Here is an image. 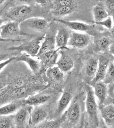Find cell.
<instances>
[{"label":"cell","instance_id":"1","mask_svg":"<svg viewBox=\"0 0 114 128\" xmlns=\"http://www.w3.org/2000/svg\"><path fill=\"white\" fill-rule=\"evenodd\" d=\"M86 91V112L92 124L99 126L100 120L98 116V107L95 100V94L92 87L88 84L85 85Z\"/></svg>","mask_w":114,"mask_h":128},{"label":"cell","instance_id":"2","mask_svg":"<svg viewBox=\"0 0 114 128\" xmlns=\"http://www.w3.org/2000/svg\"><path fill=\"white\" fill-rule=\"evenodd\" d=\"M80 95L75 97L72 101L66 112V120L77 126L80 122L82 118V102Z\"/></svg>","mask_w":114,"mask_h":128},{"label":"cell","instance_id":"3","mask_svg":"<svg viewBox=\"0 0 114 128\" xmlns=\"http://www.w3.org/2000/svg\"><path fill=\"white\" fill-rule=\"evenodd\" d=\"M50 104H47L34 106L31 112L30 128H34L43 122L50 114Z\"/></svg>","mask_w":114,"mask_h":128},{"label":"cell","instance_id":"4","mask_svg":"<svg viewBox=\"0 0 114 128\" xmlns=\"http://www.w3.org/2000/svg\"><path fill=\"white\" fill-rule=\"evenodd\" d=\"M33 11V8L29 5H20L10 9L6 16L12 21L21 22L31 18Z\"/></svg>","mask_w":114,"mask_h":128},{"label":"cell","instance_id":"5","mask_svg":"<svg viewBox=\"0 0 114 128\" xmlns=\"http://www.w3.org/2000/svg\"><path fill=\"white\" fill-rule=\"evenodd\" d=\"M44 37L45 36L39 37L26 43L19 45L18 47L11 48L9 49L11 50L24 52L31 56H36L41 48L40 45L41 41L44 38Z\"/></svg>","mask_w":114,"mask_h":128},{"label":"cell","instance_id":"6","mask_svg":"<svg viewBox=\"0 0 114 128\" xmlns=\"http://www.w3.org/2000/svg\"><path fill=\"white\" fill-rule=\"evenodd\" d=\"M91 40V36L88 34L73 31L70 34L68 46L73 48L83 49L89 45Z\"/></svg>","mask_w":114,"mask_h":128},{"label":"cell","instance_id":"7","mask_svg":"<svg viewBox=\"0 0 114 128\" xmlns=\"http://www.w3.org/2000/svg\"><path fill=\"white\" fill-rule=\"evenodd\" d=\"M73 97V90L72 86H69L64 89L63 93L62 95L60 100L56 107V110L54 111V120L62 116L65 109L72 101Z\"/></svg>","mask_w":114,"mask_h":128},{"label":"cell","instance_id":"8","mask_svg":"<svg viewBox=\"0 0 114 128\" xmlns=\"http://www.w3.org/2000/svg\"><path fill=\"white\" fill-rule=\"evenodd\" d=\"M32 106H24L19 109L14 115L16 128H26L30 124Z\"/></svg>","mask_w":114,"mask_h":128},{"label":"cell","instance_id":"9","mask_svg":"<svg viewBox=\"0 0 114 128\" xmlns=\"http://www.w3.org/2000/svg\"><path fill=\"white\" fill-rule=\"evenodd\" d=\"M20 22L12 21L1 25V38L6 39L12 37L16 36L20 34Z\"/></svg>","mask_w":114,"mask_h":128},{"label":"cell","instance_id":"10","mask_svg":"<svg viewBox=\"0 0 114 128\" xmlns=\"http://www.w3.org/2000/svg\"><path fill=\"white\" fill-rule=\"evenodd\" d=\"M52 95L50 94L40 93L34 94L23 100L25 106H36L43 105L50 100Z\"/></svg>","mask_w":114,"mask_h":128},{"label":"cell","instance_id":"11","mask_svg":"<svg viewBox=\"0 0 114 128\" xmlns=\"http://www.w3.org/2000/svg\"><path fill=\"white\" fill-rule=\"evenodd\" d=\"M109 64V60L108 58L103 56L100 58L96 74L91 82V84L93 86L98 82L104 80Z\"/></svg>","mask_w":114,"mask_h":128},{"label":"cell","instance_id":"12","mask_svg":"<svg viewBox=\"0 0 114 128\" xmlns=\"http://www.w3.org/2000/svg\"><path fill=\"white\" fill-rule=\"evenodd\" d=\"M99 110L101 117L107 126H114V106H100Z\"/></svg>","mask_w":114,"mask_h":128},{"label":"cell","instance_id":"13","mask_svg":"<svg viewBox=\"0 0 114 128\" xmlns=\"http://www.w3.org/2000/svg\"><path fill=\"white\" fill-rule=\"evenodd\" d=\"M31 56L24 53L19 56L17 57L16 60L18 62H23L26 63L29 67L32 72L37 74L41 71L42 64L38 60L32 58Z\"/></svg>","mask_w":114,"mask_h":128},{"label":"cell","instance_id":"14","mask_svg":"<svg viewBox=\"0 0 114 128\" xmlns=\"http://www.w3.org/2000/svg\"><path fill=\"white\" fill-rule=\"evenodd\" d=\"M70 34L66 29L61 28L58 30L55 36L56 46L59 50L68 49V44Z\"/></svg>","mask_w":114,"mask_h":128},{"label":"cell","instance_id":"15","mask_svg":"<svg viewBox=\"0 0 114 128\" xmlns=\"http://www.w3.org/2000/svg\"><path fill=\"white\" fill-rule=\"evenodd\" d=\"M56 21L66 25L70 29L76 31L86 32L94 28L92 25L88 24L84 22L75 21H67L61 19H56Z\"/></svg>","mask_w":114,"mask_h":128},{"label":"cell","instance_id":"16","mask_svg":"<svg viewBox=\"0 0 114 128\" xmlns=\"http://www.w3.org/2000/svg\"><path fill=\"white\" fill-rule=\"evenodd\" d=\"M59 50H54L48 51L42 55L38 57V58L41 60L44 66L48 68L54 67L53 66L56 64Z\"/></svg>","mask_w":114,"mask_h":128},{"label":"cell","instance_id":"17","mask_svg":"<svg viewBox=\"0 0 114 128\" xmlns=\"http://www.w3.org/2000/svg\"><path fill=\"white\" fill-rule=\"evenodd\" d=\"M23 100H18L12 101L2 106L0 109V116L10 115L16 112H18L19 109L24 106Z\"/></svg>","mask_w":114,"mask_h":128},{"label":"cell","instance_id":"18","mask_svg":"<svg viewBox=\"0 0 114 128\" xmlns=\"http://www.w3.org/2000/svg\"><path fill=\"white\" fill-rule=\"evenodd\" d=\"M25 26L36 30L42 31L45 29L48 25L46 19L40 18L32 17L24 21Z\"/></svg>","mask_w":114,"mask_h":128},{"label":"cell","instance_id":"19","mask_svg":"<svg viewBox=\"0 0 114 128\" xmlns=\"http://www.w3.org/2000/svg\"><path fill=\"white\" fill-rule=\"evenodd\" d=\"M94 94L99 100L100 106H102L107 95V84L104 82H99L94 85Z\"/></svg>","mask_w":114,"mask_h":128},{"label":"cell","instance_id":"20","mask_svg":"<svg viewBox=\"0 0 114 128\" xmlns=\"http://www.w3.org/2000/svg\"><path fill=\"white\" fill-rule=\"evenodd\" d=\"M56 65L62 72H68L73 69L74 62L73 60L70 56L61 52V55L57 61Z\"/></svg>","mask_w":114,"mask_h":128},{"label":"cell","instance_id":"21","mask_svg":"<svg viewBox=\"0 0 114 128\" xmlns=\"http://www.w3.org/2000/svg\"><path fill=\"white\" fill-rule=\"evenodd\" d=\"M64 72H62L58 66H54L47 69L46 74L49 79L55 83H62L64 78Z\"/></svg>","mask_w":114,"mask_h":128},{"label":"cell","instance_id":"22","mask_svg":"<svg viewBox=\"0 0 114 128\" xmlns=\"http://www.w3.org/2000/svg\"><path fill=\"white\" fill-rule=\"evenodd\" d=\"M56 41L55 37L51 35H47L44 37V41L41 46L39 52L37 55L38 57L44 53L54 50L55 48Z\"/></svg>","mask_w":114,"mask_h":128},{"label":"cell","instance_id":"23","mask_svg":"<svg viewBox=\"0 0 114 128\" xmlns=\"http://www.w3.org/2000/svg\"><path fill=\"white\" fill-rule=\"evenodd\" d=\"M99 59L96 57L89 58L86 63L85 72L89 77H95L98 69Z\"/></svg>","mask_w":114,"mask_h":128},{"label":"cell","instance_id":"24","mask_svg":"<svg viewBox=\"0 0 114 128\" xmlns=\"http://www.w3.org/2000/svg\"><path fill=\"white\" fill-rule=\"evenodd\" d=\"M92 11L94 20V22H101L110 16L106 10L99 5L94 6Z\"/></svg>","mask_w":114,"mask_h":128},{"label":"cell","instance_id":"25","mask_svg":"<svg viewBox=\"0 0 114 128\" xmlns=\"http://www.w3.org/2000/svg\"><path fill=\"white\" fill-rule=\"evenodd\" d=\"M75 6H62L54 7L52 13L54 16L59 17L67 16L72 13L75 10Z\"/></svg>","mask_w":114,"mask_h":128},{"label":"cell","instance_id":"26","mask_svg":"<svg viewBox=\"0 0 114 128\" xmlns=\"http://www.w3.org/2000/svg\"><path fill=\"white\" fill-rule=\"evenodd\" d=\"M0 128H16L14 115L0 116Z\"/></svg>","mask_w":114,"mask_h":128},{"label":"cell","instance_id":"27","mask_svg":"<svg viewBox=\"0 0 114 128\" xmlns=\"http://www.w3.org/2000/svg\"><path fill=\"white\" fill-rule=\"evenodd\" d=\"M66 119V112H65L60 118L43 122L42 128H60L62 124Z\"/></svg>","mask_w":114,"mask_h":128},{"label":"cell","instance_id":"28","mask_svg":"<svg viewBox=\"0 0 114 128\" xmlns=\"http://www.w3.org/2000/svg\"><path fill=\"white\" fill-rule=\"evenodd\" d=\"M110 41L106 37H103L96 41V49L98 51H104L110 46Z\"/></svg>","mask_w":114,"mask_h":128},{"label":"cell","instance_id":"29","mask_svg":"<svg viewBox=\"0 0 114 128\" xmlns=\"http://www.w3.org/2000/svg\"><path fill=\"white\" fill-rule=\"evenodd\" d=\"M114 81V64L110 63L104 82L106 84Z\"/></svg>","mask_w":114,"mask_h":128},{"label":"cell","instance_id":"30","mask_svg":"<svg viewBox=\"0 0 114 128\" xmlns=\"http://www.w3.org/2000/svg\"><path fill=\"white\" fill-rule=\"evenodd\" d=\"M76 1L73 0H55L53 2L54 7L62 6H75Z\"/></svg>","mask_w":114,"mask_h":128},{"label":"cell","instance_id":"31","mask_svg":"<svg viewBox=\"0 0 114 128\" xmlns=\"http://www.w3.org/2000/svg\"><path fill=\"white\" fill-rule=\"evenodd\" d=\"M94 23L96 24L99 25L105 26L108 29L111 30L112 28L113 21L112 17L110 16L107 18L106 19L103 20L102 22H94Z\"/></svg>","mask_w":114,"mask_h":128},{"label":"cell","instance_id":"32","mask_svg":"<svg viewBox=\"0 0 114 128\" xmlns=\"http://www.w3.org/2000/svg\"><path fill=\"white\" fill-rule=\"evenodd\" d=\"M106 10L110 16L114 15V0H107L106 2Z\"/></svg>","mask_w":114,"mask_h":128},{"label":"cell","instance_id":"33","mask_svg":"<svg viewBox=\"0 0 114 128\" xmlns=\"http://www.w3.org/2000/svg\"><path fill=\"white\" fill-rule=\"evenodd\" d=\"M17 58V57H12L8 59V60H5L4 61L1 62H0V72H2L3 69L6 66H7L8 64L10 63L11 62H12L14 60H16Z\"/></svg>","mask_w":114,"mask_h":128},{"label":"cell","instance_id":"34","mask_svg":"<svg viewBox=\"0 0 114 128\" xmlns=\"http://www.w3.org/2000/svg\"><path fill=\"white\" fill-rule=\"evenodd\" d=\"M79 127L72 124L66 119L62 124L60 128H79Z\"/></svg>","mask_w":114,"mask_h":128},{"label":"cell","instance_id":"35","mask_svg":"<svg viewBox=\"0 0 114 128\" xmlns=\"http://www.w3.org/2000/svg\"><path fill=\"white\" fill-rule=\"evenodd\" d=\"M108 50L110 54L114 56V43L110 44L108 47Z\"/></svg>","mask_w":114,"mask_h":128},{"label":"cell","instance_id":"36","mask_svg":"<svg viewBox=\"0 0 114 128\" xmlns=\"http://www.w3.org/2000/svg\"><path fill=\"white\" fill-rule=\"evenodd\" d=\"M99 126H100V128H108L107 127V126L104 122V121L103 120H100Z\"/></svg>","mask_w":114,"mask_h":128},{"label":"cell","instance_id":"37","mask_svg":"<svg viewBox=\"0 0 114 128\" xmlns=\"http://www.w3.org/2000/svg\"><path fill=\"white\" fill-rule=\"evenodd\" d=\"M79 128H86L84 121V118H82V120L80 122V125L79 126Z\"/></svg>","mask_w":114,"mask_h":128},{"label":"cell","instance_id":"38","mask_svg":"<svg viewBox=\"0 0 114 128\" xmlns=\"http://www.w3.org/2000/svg\"><path fill=\"white\" fill-rule=\"evenodd\" d=\"M42 122L41 123V124H40L39 125H38V126H36L34 128H42Z\"/></svg>","mask_w":114,"mask_h":128},{"label":"cell","instance_id":"39","mask_svg":"<svg viewBox=\"0 0 114 128\" xmlns=\"http://www.w3.org/2000/svg\"><path fill=\"white\" fill-rule=\"evenodd\" d=\"M98 127L96 126L93 125H91L90 126V127L89 128H98Z\"/></svg>","mask_w":114,"mask_h":128},{"label":"cell","instance_id":"40","mask_svg":"<svg viewBox=\"0 0 114 128\" xmlns=\"http://www.w3.org/2000/svg\"><path fill=\"white\" fill-rule=\"evenodd\" d=\"M112 18L113 21V23L114 24V15H113L112 16Z\"/></svg>","mask_w":114,"mask_h":128},{"label":"cell","instance_id":"41","mask_svg":"<svg viewBox=\"0 0 114 128\" xmlns=\"http://www.w3.org/2000/svg\"><path fill=\"white\" fill-rule=\"evenodd\" d=\"M113 62H114V56H113Z\"/></svg>","mask_w":114,"mask_h":128},{"label":"cell","instance_id":"42","mask_svg":"<svg viewBox=\"0 0 114 128\" xmlns=\"http://www.w3.org/2000/svg\"></svg>","mask_w":114,"mask_h":128}]
</instances>
